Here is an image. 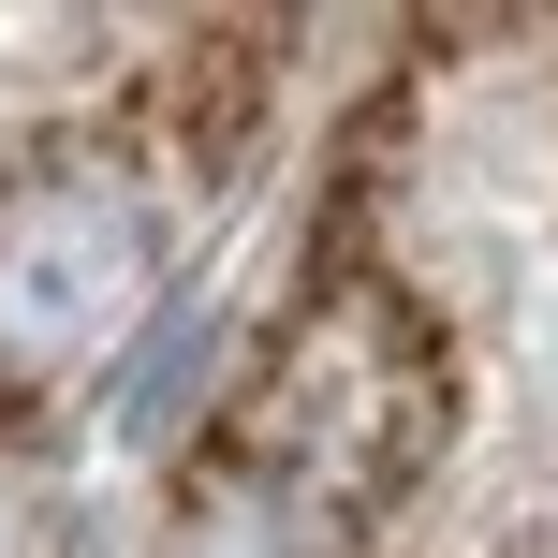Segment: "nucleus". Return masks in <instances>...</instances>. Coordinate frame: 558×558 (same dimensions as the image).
<instances>
[{
  "label": "nucleus",
  "instance_id": "obj_1",
  "mask_svg": "<svg viewBox=\"0 0 558 558\" xmlns=\"http://www.w3.org/2000/svg\"><path fill=\"white\" fill-rule=\"evenodd\" d=\"M162 279L147 192L118 177H29L0 192V383H59V367L118 353Z\"/></svg>",
  "mask_w": 558,
  "mask_h": 558
},
{
  "label": "nucleus",
  "instance_id": "obj_2",
  "mask_svg": "<svg viewBox=\"0 0 558 558\" xmlns=\"http://www.w3.org/2000/svg\"><path fill=\"white\" fill-rule=\"evenodd\" d=\"M397 412H412V383H397L383 324H367V308H324V324L294 338V383H279V456H294L308 485H367L397 456Z\"/></svg>",
  "mask_w": 558,
  "mask_h": 558
}]
</instances>
